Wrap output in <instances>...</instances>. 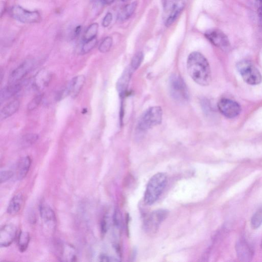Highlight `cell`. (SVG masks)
I'll return each instance as SVG.
<instances>
[{
  "mask_svg": "<svg viewBox=\"0 0 262 262\" xmlns=\"http://www.w3.org/2000/svg\"><path fill=\"white\" fill-rule=\"evenodd\" d=\"M187 69L190 76L197 84L202 86L209 85L212 81V73L209 63L200 52L191 53L187 60Z\"/></svg>",
  "mask_w": 262,
  "mask_h": 262,
  "instance_id": "6da1fadb",
  "label": "cell"
},
{
  "mask_svg": "<svg viewBox=\"0 0 262 262\" xmlns=\"http://www.w3.org/2000/svg\"><path fill=\"white\" fill-rule=\"evenodd\" d=\"M167 180L165 174L158 173L149 180L144 197L146 204L151 205L158 200L165 188Z\"/></svg>",
  "mask_w": 262,
  "mask_h": 262,
  "instance_id": "7a4b0ae2",
  "label": "cell"
},
{
  "mask_svg": "<svg viewBox=\"0 0 262 262\" xmlns=\"http://www.w3.org/2000/svg\"><path fill=\"white\" fill-rule=\"evenodd\" d=\"M162 110L156 106L149 108L140 118L137 125V130L141 133L161 124L162 120Z\"/></svg>",
  "mask_w": 262,
  "mask_h": 262,
  "instance_id": "3957f363",
  "label": "cell"
},
{
  "mask_svg": "<svg viewBox=\"0 0 262 262\" xmlns=\"http://www.w3.org/2000/svg\"><path fill=\"white\" fill-rule=\"evenodd\" d=\"M237 68L242 78L251 85H257L262 81V76L257 67L250 61L243 60L237 64Z\"/></svg>",
  "mask_w": 262,
  "mask_h": 262,
  "instance_id": "277c9868",
  "label": "cell"
},
{
  "mask_svg": "<svg viewBox=\"0 0 262 262\" xmlns=\"http://www.w3.org/2000/svg\"><path fill=\"white\" fill-rule=\"evenodd\" d=\"M170 93L173 99L180 104H184L189 100V93L182 78L178 74H174L170 79Z\"/></svg>",
  "mask_w": 262,
  "mask_h": 262,
  "instance_id": "5b68a950",
  "label": "cell"
},
{
  "mask_svg": "<svg viewBox=\"0 0 262 262\" xmlns=\"http://www.w3.org/2000/svg\"><path fill=\"white\" fill-rule=\"evenodd\" d=\"M10 13L15 20L24 24L38 23L41 20L39 11L28 10L19 5L12 7Z\"/></svg>",
  "mask_w": 262,
  "mask_h": 262,
  "instance_id": "8992f818",
  "label": "cell"
},
{
  "mask_svg": "<svg viewBox=\"0 0 262 262\" xmlns=\"http://www.w3.org/2000/svg\"><path fill=\"white\" fill-rule=\"evenodd\" d=\"M207 38L213 45L226 50L230 46V40L227 35L218 29L208 30L204 34Z\"/></svg>",
  "mask_w": 262,
  "mask_h": 262,
  "instance_id": "52a82bcc",
  "label": "cell"
},
{
  "mask_svg": "<svg viewBox=\"0 0 262 262\" xmlns=\"http://www.w3.org/2000/svg\"><path fill=\"white\" fill-rule=\"evenodd\" d=\"M218 107L221 113L229 119L236 118L241 112V106L237 102L228 99H221L218 104Z\"/></svg>",
  "mask_w": 262,
  "mask_h": 262,
  "instance_id": "ba28073f",
  "label": "cell"
},
{
  "mask_svg": "<svg viewBox=\"0 0 262 262\" xmlns=\"http://www.w3.org/2000/svg\"><path fill=\"white\" fill-rule=\"evenodd\" d=\"M168 215L167 211L159 210L153 212L149 215L144 221L145 230L149 233H153L158 229L160 224L166 218Z\"/></svg>",
  "mask_w": 262,
  "mask_h": 262,
  "instance_id": "9c48e42d",
  "label": "cell"
},
{
  "mask_svg": "<svg viewBox=\"0 0 262 262\" xmlns=\"http://www.w3.org/2000/svg\"><path fill=\"white\" fill-rule=\"evenodd\" d=\"M34 66V62L28 60L16 68L10 74L8 82L9 84L20 82L31 70Z\"/></svg>",
  "mask_w": 262,
  "mask_h": 262,
  "instance_id": "30bf717a",
  "label": "cell"
},
{
  "mask_svg": "<svg viewBox=\"0 0 262 262\" xmlns=\"http://www.w3.org/2000/svg\"><path fill=\"white\" fill-rule=\"evenodd\" d=\"M40 215L45 228L53 232L57 225V219L55 213L50 206L46 203H42L40 207Z\"/></svg>",
  "mask_w": 262,
  "mask_h": 262,
  "instance_id": "8fae6325",
  "label": "cell"
},
{
  "mask_svg": "<svg viewBox=\"0 0 262 262\" xmlns=\"http://www.w3.org/2000/svg\"><path fill=\"white\" fill-rule=\"evenodd\" d=\"M236 250L238 258L242 262H249L254 256V251L247 241L239 240L236 243Z\"/></svg>",
  "mask_w": 262,
  "mask_h": 262,
  "instance_id": "7c38bea8",
  "label": "cell"
},
{
  "mask_svg": "<svg viewBox=\"0 0 262 262\" xmlns=\"http://www.w3.org/2000/svg\"><path fill=\"white\" fill-rule=\"evenodd\" d=\"M17 229L12 224H8L1 228L0 231V246L7 247L15 238Z\"/></svg>",
  "mask_w": 262,
  "mask_h": 262,
  "instance_id": "4fadbf2b",
  "label": "cell"
},
{
  "mask_svg": "<svg viewBox=\"0 0 262 262\" xmlns=\"http://www.w3.org/2000/svg\"><path fill=\"white\" fill-rule=\"evenodd\" d=\"M187 0H173L171 12L166 20V26L170 27L175 22L184 9Z\"/></svg>",
  "mask_w": 262,
  "mask_h": 262,
  "instance_id": "5bb4252c",
  "label": "cell"
},
{
  "mask_svg": "<svg viewBox=\"0 0 262 262\" xmlns=\"http://www.w3.org/2000/svg\"><path fill=\"white\" fill-rule=\"evenodd\" d=\"M50 80V73L46 69H42L36 73L34 84L36 89L42 90L48 86Z\"/></svg>",
  "mask_w": 262,
  "mask_h": 262,
  "instance_id": "9a60e30c",
  "label": "cell"
},
{
  "mask_svg": "<svg viewBox=\"0 0 262 262\" xmlns=\"http://www.w3.org/2000/svg\"><path fill=\"white\" fill-rule=\"evenodd\" d=\"M31 164V159L29 156L21 158L18 162L16 167L17 178L22 180L27 175Z\"/></svg>",
  "mask_w": 262,
  "mask_h": 262,
  "instance_id": "2e32d148",
  "label": "cell"
},
{
  "mask_svg": "<svg viewBox=\"0 0 262 262\" xmlns=\"http://www.w3.org/2000/svg\"><path fill=\"white\" fill-rule=\"evenodd\" d=\"M22 88V84L20 82L11 84L4 88L1 92V102H3L11 98L20 91Z\"/></svg>",
  "mask_w": 262,
  "mask_h": 262,
  "instance_id": "e0dca14e",
  "label": "cell"
},
{
  "mask_svg": "<svg viewBox=\"0 0 262 262\" xmlns=\"http://www.w3.org/2000/svg\"><path fill=\"white\" fill-rule=\"evenodd\" d=\"M85 82V78L83 76H77L73 78L68 84L70 95L76 97L82 90Z\"/></svg>",
  "mask_w": 262,
  "mask_h": 262,
  "instance_id": "ac0fdd59",
  "label": "cell"
},
{
  "mask_svg": "<svg viewBox=\"0 0 262 262\" xmlns=\"http://www.w3.org/2000/svg\"><path fill=\"white\" fill-rule=\"evenodd\" d=\"M59 258L62 261L73 262L77 259L76 250L69 245L63 244L60 247Z\"/></svg>",
  "mask_w": 262,
  "mask_h": 262,
  "instance_id": "d6986e66",
  "label": "cell"
},
{
  "mask_svg": "<svg viewBox=\"0 0 262 262\" xmlns=\"http://www.w3.org/2000/svg\"><path fill=\"white\" fill-rule=\"evenodd\" d=\"M20 106V102L17 100L13 101L5 106L0 114L1 120H5L15 114L19 109Z\"/></svg>",
  "mask_w": 262,
  "mask_h": 262,
  "instance_id": "ffe728a7",
  "label": "cell"
},
{
  "mask_svg": "<svg viewBox=\"0 0 262 262\" xmlns=\"http://www.w3.org/2000/svg\"><path fill=\"white\" fill-rule=\"evenodd\" d=\"M23 202V196L21 194L15 195L9 203L7 213L11 215L17 214L21 210Z\"/></svg>",
  "mask_w": 262,
  "mask_h": 262,
  "instance_id": "44dd1931",
  "label": "cell"
},
{
  "mask_svg": "<svg viewBox=\"0 0 262 262\" xmlns=\"http://www.w3.org/2000/svg\"><path fill=\"white\" fill-rule=\"evenodd\" d=\"M133 71L129 68H127L123 74L120 80L117 84V88L121 96H123L128 88L129 83L133 73Z\"/></svg>",
  "mask_w": 262,
  "mask_h": 262,
  "instance_id": "7402d4cb",
  "label": "cell"
},
{
  "mask_svg": "<svg viewBox=\"0 0 262 262\" xmlns=\"http://www.w3.org/2000/svg\"><path fill=\"white\" fill-rule=\"evenodd\" d=\"M137 7V2L131 3L126 5L119 12L118 15L119 20L121 21H126L132 16L135 11Z\"/></svg>",
  "mask_w": 262,
  "mask_h": 262,
  "instance_id": "603a6c76",
  "label": "cell"
},
{
  "mask_svg": "<svg viewBox=\"0 0 262 262\" xmlns=\"http://www.w3.org/2000/svg\"><path fill=\"white\" fill-rule=\"evenodd\" d=\"M30 241V235L26 232H21L17 239V247L20 252L23 253L28 248Z\"/></svg>",
  "mask_w": 262,
  "mask_h": 262,
  "instance_id": "cb8c5ba5",
  "label": "cell"
},
{
  "mask_svg": "<svg viewBox=\"0 0 262 262\" xmlns=\"http://www.w3.org/2000/svg\"><path fill=\"white\" fill-rule=\"evenodd\" d=\"M99 25L97 23L90 25L87 28L84 34V41L86 42L96 38L99 31Z\"/></svg>",
  "mask_w": 262,
  "mask_h": 262,
  "instance_id": "d4e9b609",
  "label": "cell"
},
{
  "mask_svg": "<svg viewBox=\"0 0 262 262\" xmlns=\"http://www.w3.org/2000/svg\"><path fill=\"white\" fill-rule=\"evenodd\" d=\"M262 224V208L259 209L253 216L251 226L254 230L258 229Z\"/></svg>",
  "mask_w": 262,
  "mask_h": 262,
  "instance_id": "484cf974",
  "label": "cell"
},
{
  "mask_svg": "<svg viewBox=\"0 0 262 262\" xmlns=\"http://www.w3.org/2000/svg\"><path fill=\"white\" fill-rule=\"evenodd\" d=\"M143 59V54L142 52H138L134 56L131 61L130 68L133 72L137 70L140 66Z\"/></svg>",
  "mask_w": 262,
  "mask_h": 262,
  "instance_id": "4316f807",
  "label": "cell"
},
{
  "mask_svg": "<svg viewBox=\"0 0 262 262\" xmlns=\"http://www.w3.org/2000/svg\"><path fill=\"white\" fill-rule=\"evenodd\" d=\"M112 45H113V39L111 37L107 36L100 44L99 49L102 53H106L110 51Z\"/></svg>",
  "mask_w": 262,
  "mask_h": 262,
  "instance_id": "83f0119b",
  "label": "cell"
},
{
  "mask_svg": "<svg viewBox=\"0 0 262 262\" xmlns=\"http://www.w3.org/2000/svg\"><path fill=\"white\" fill-rule=\"evenodd\" d=\"M98 43V40L96 38L84 42V44L83 45L82 48V52L83 54H86L90 52L93 48H95Z\"/></svg>",
  "mask_w": 262,
  "mask_h": 262,
  "instance_id": "f1b7e54d",
  "label": "cell"
},
{
  "mask_svg": "<svg viewBox=\"0 0 262 262\" xmlns=\"http://www.w3.org/2000/svg\"><path fill=\"white\" fill-rule=\"evenodd\" d=\"M38 138V135L36 134H27L23 137L22 142L25 146H29L34 143Z\"/></svg>",
  "mask_w": 262,
  "mask_h": 262,
  "instance_id": "f546056e",
  "label": "cell"
},
{
  "mask_svg": "<svg viewBox=\"0 0 262 262\" xmlns=\"http://www.w3.org/2000/svg\"><path fill=\"white\" fill-rule=\"evenodd\" d=\"M43 97V96L42 95L37 96L31 101L28 105V110L32 111L37 108L41 103Z\"/></svg>",
  "mask_w": 262,
  "mask_h": 262,
  "instance_id": "4dcf8cb0",
  "label": "cell"
},
{
  "mask_svg": "<svg viewBox=\"0 0 262 262\" xmlns=\"http://www.w3.org/2000/svg\"><path fill=\"white\" fill-rule=\"evenodd\" d=\"M13 173L10 170H3L0 173V181L1 183H4L10 180L13 176Z\"/></svg>",
  "mask_w": 262,
  "mask_h": 262,
  "instance_id": "1f68e13d",
  "label": "cell"
},
{
  "mask_svg": "<svg viewBox=\"0 0 262 262\" xmlns=\"http://www.w3.org/2000/svg\"><path fill=\"white\" fill-rule=\"evenodd\" d=\"M113 20V15L111 12H108L103 18L102 25L104 27H108Z\"/></svg>",
  "mask_w": 262,
  "mask_h": 262,
  "instance_id": "d6a6232c",
  "label": "cell"
},
{
  "mask_svg": "<svg viewBox=\"0 0 262 262\" xmlns=\"http://www.w3.org/2000/svg\"><path fill=\"white\" fill-rule=\"evenodd\" d=\"M259 7L258 9V14L260 22L262 24V0H257Z\"/></svg>",
  "mask_w": 262,
  "mask_h": 262,
  "instance_id": "836d02e7",
  "label": "cell"
},
{
  "mask_svg": "<svg viewBox=\"0 0 262 262\" xmlns=\"http://www.w3.org/2000/svg\"><path fill=\"white\" fill-rule=\"evenodd\" d=\"M101 1L104 4H110L114 2L116 0H101Z\"/></svg>",
  "mask_w": 262,
  "mask_h": 262,
  "instance_id": "e575fe53",
  "label": "cell"
},
{
  "mask_svg": "<svg viewBox=\"0 0 262 262\" xmlns=\"http://www.w3.org/2000/svg\"><path fill=\"white\" fill-rule=\"evenodd\" d=\"M81 29H82V28L81 26H78L76 28V29H75L74 34L76 35V36H78L81 32Z\"/></svg>",
  "mask_w": 262,
  "mask_h": 262,
  "instance_id": "d590c367",
  "label": "cell"
},
{
  "mask_svg": "<svg viewBox=\"0 0 262 262\" xmlns=\"http://www.w3.org/2000/svg\"><path fill=\"white\" fill-rule=\"evenodd\" d=\"M123 2H126L127 1H128V0H121Z\"/></svg>",
  "mask_w": 262,
  "mask_h": 262,
  "instance_id": "8d00e7d4",
  "label": "cell"
},
{
  "mask_svg": "<svg viewBox=\"0 0 262 262\" xmlns=\"http://www.w3.org/2000/svg\"><path fill=\"white\" fill-rule=\"evenodd\" d=\"M261 248L262 249V241L261 243Z\"/></svg>",
  "mask_w": 262,
  "mask_h": 262,
  "instance_id": "74e56055",
  "label": "cell"
}]
</instances>
